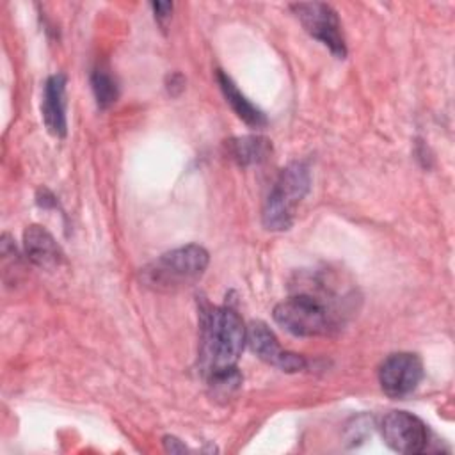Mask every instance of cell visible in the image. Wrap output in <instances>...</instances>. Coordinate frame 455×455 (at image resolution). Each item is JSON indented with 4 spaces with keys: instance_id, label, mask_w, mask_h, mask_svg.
Wrapping results in <instances>:
<instances>
[{
    "instance_id": "9c48e42d",
    "label": "cell",
    "mask_w": 455,
    "mask_h": 455,
    "mask_svg": "<svg viewBox=\"0 0 455 455\" xmlns=\"http://www.w3.org/2000/svg\"><path fill=\"white\" fill-rule=\"evenodd\" d=\"M66 84L68 78L62 73L48 76L43 91L41 114L44 126L55 137H64L68 132L66 121Z\"/></svg>"
},
{
    "instance_id": "5bb4252c",
    "label": "cell",
    "mask_w": 455,
    "mask_h": 455,
    "mask_svg": "<svg viewBox=\"0 0 455 455\" xmlns=\"http://www.w3.org/2000/svg\"><path fill=\"white\" fill-rule=\"evenodd\" d=\"M151 7H153V11H155V18L158 20V23L164 25V21L169 20V16H171L172 4H171V2H153Z\"/></svg>"
},
{
    "instance_id": "52a82bcc",
    "label": "cell",
    "mask_w": 455,
    "mask_h": 455,
    "mask_svg": "<svg viewBox=\"0 0 455 455\" xmlns=\"http://www.w3.org/2000/svg\"><path fill=\"white\" fill-rule=\"evenodd\" d=\"M423 379V363L416 354L396 352L387 355L379 368V384L391 398L411 395Z\"/></svg>"
},
{
    "instance_id": "4fadbf2b",
    "label": "cell",
    "mask_w": 455,
    "mask_h": 455,
    "mask_svg": "<svg viewBox=\"0 0 455 455\" xmlns=\"http://www.w3.org/2000/svg\"><path fill=\"white\" fill-rule=\"evenodd\" d=\"M91 87L96 98V103L100 108H108L112 103H116L119 96V87L116 78L103 68L94 69L91 75Z\"/></svg>"
},
{
    "instance_id": "8992f818",
    "label": "cell",
    "mask_w": 455,
    "mask_h": 455,
    "mask_svg": "<svg viewBox=\"0 0 455 455\" xmlns=\"http://www.w3.org/2000/svg\"><path fill=\"white\" fill-rule=\"evenodd\" d=\"M384 443L398 453L416 455L428 448L430 435L427 425L407 411H391L380 421Z\"/></svg>"
},
{
    "instance_id": "9a60e30c",
    "label": "cell",
    "mask_w": 455,
    "mask_h": 455,
    "mask_svg": "<svg viewBox=\"0 0 455 455\" xmlns=\"http://www.w3.org/2000/svg\"><path fill=\"white\" fill-rule=\"evenodd\" d=\"M167 78H169V85H167L169 92H171L172 96L180 94V92L183 91V85H185V80H183V76H181L180 73H172V75H169Z\"/></svg>"
},
{
    "instance_id": "2e32d148",
    "label": "cell",
    "mask_w": 455,
    "mask_h": 455,
    "mask_svg": "<svg viewBox=\"0 0 455 455\" xmlns=\"http://www.w3.org/2000/svg\"><path fill=\"white\" fill-rule=\"evenodd\" d=\"M164 448H165L167 451H171V453H181V451L187 450L185 444H181L180 439H176V437H172V435L164 437Z\"/></svg>"
},
{
    "instance_id": "277c9868",
    "label": "cell",
    "mask_w": 455,
    "mask_h": 455,
    "mask_svg": "<svg viewBox=\"0 0 455 455\" xmlns=\"http://www.w3.org/2000/svg\"><path fill=\"white\" fill-rule=\"evenodd\" d=\"M274 320L300 338L325 336L336 329V316L327 300L311 291H299L274 307Z\"/></svg>"
},
{
    "instance_id": "5b68a950",
    "label": "cell",
    "mask_w": 455,
    "mask_h": 455,
    "mask_svg": "<svg viewBox=\"0 0 455 455\" xmlns=\"http://www.w3.org/2000/svg\"><path fill=\"white\" fill-rule=\"evenodd\" d=\"M291 11L297 14L299 21L311 37L327 46L334 57L345 59L347 44L341 32V23L336 11L329 4L300 2L293 4Z\"/></svg>"
},
{
    "instance_id": "8fae6325",
    "label": "cell",
    "mask_w": 455,
    "mask_h": 455,
    "mask_svg": "<svg viewBox=\"0 0 455 455\" xmlns=\"http://www.w3.org/2000/svg\"><path fill=\"white\" fill-rule=\"evenodd\" d=\"M217 82H219V87L226 98V101L229 103V107L233 108V112L251 128H263L267 124V117L265 114L256 107L252 105L245 94L240 92V89L236 87V84L222 71V69H217Z\"/></svg>"
},
{
    "instance_id": "6da1fadb",
    "label": "cell",
    "mask_w": 455,
    "mask_h": 455,
    "mask_svg": "<svg viewBox=\"0 0 455 455\" xmlns=\"http://www.w3.org/2000/svg\"><path fill=\"white\" fill-rule=\"evenodd\" d=\"M247 341V327L229 306L212 307L203 318V366L208 379L236 370V361Z\"/></svg>"
},
{
    "instance_id": "7a4b0ae2",
    "label": "cell",
    "mask_w": 455,
    "mask_h": 455,
    "mask_svg": "<svg viewBox=\"0 0 455 455\" xmlns=\"http://www.w3.org/2000/svg\"><path fill=\"white\" fill-rule=\"evenodd\" d=\"M208 251L199 243H187L160 254L140 270L142 283L155 291H178L192 286L206 272Z\"/></svg>"
},
{
    "instance_id": "7c38bea8",
    "label": "cell",
    "mask_w": 455,
    "mask_h": 455,
    "mask_svg": "<svg viewBox=\"0 0 455 455\" xmlns=\"http://www.w3.org/2000/svg\"><path fill=\"white\" fill-rule=\"evenodd\" d=\"M229 156L238 165H254L261 164L272 153V146L265 137L259 135H245L235 137L226 142Z\"/></svg>"
},
{
    "instance_id": "30bf717a",
    "label": "cell",
    "mask_w": 455,
    "mask_h": 455,
    "mask_svg": "<svg viewBox=\"0 0 455 455\" xmlns=\"http://www.w3.org/2000/svg\"><path fill=\"white\" fill-rule=\"evenodd\" d=\"M25 256L37 267L55 268L64 261V252L50 231L32 224L23 233Z\"/></svg>"
},
{
    "instance_id": "ba28073f",
    "label": "cell",
    "mask_w": 455,
    "mask_h": 455,
    "mask_svg": "<svg viewBox=\"0 0 455 455\" xmlns=\"http://www.w3.org/2000/svg\"><path fill=\"white\" fill-rule=\"evenodd\" d=\"M247 341L258 357L283 371L295 373L306 368V359L300 354L283 350L275 334L263 322L251 323L247 329Z\"/></svg>"
},
{
    "instance_id": "3957f363",
    "label": "cell",
    "mask_w": 455,
    "mask_h": 455,
    "mask_svg": "<svg viewBox=\"0 0 455 455\" xmlns=\"http://www.w3.org/2000/svg\"><path fill=\"white\" fill-rule=\"evenodd\" d=\"M311 187V172L306 162L288 164L274 181L261 212V222L268 231H284L293 224L295 210Z\"/></svg>"
}]
</instances>
